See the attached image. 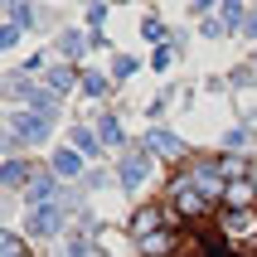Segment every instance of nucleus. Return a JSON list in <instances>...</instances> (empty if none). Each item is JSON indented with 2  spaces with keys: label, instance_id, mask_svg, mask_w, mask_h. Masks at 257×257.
I'll return each mask as SVG.
<instances>
[{
  "label": "nucleus",
  "instance_id": "nucleus-1",
  "mask_svg": "<svg viewBox=\"0 0 257 257\" xmlns=\"http://www.w3.org/2000/svg\"><path fill=\"white\" fill-rule=\"evenodd\" d=\"M209 204L204 214H175V209H141L136 238L146 257H257V204L223 199V170L218 160L194 165Z\"/></svg>",
  "mask_w": 257,
  "mask_h": 257
},
{
  "label": "nucleus",
  "instance_id": "nucleus-2",
  "mask_svg": "<svg viewBox=\"0 0 257 257\" xmlns=\"http://www.w3.org/2000/svg\"><path fill=\"white\" fill-rule=\"evenodd\" d=\"M151 146H156V151H165V156H180V151H185L170 131H151Z\"/></svg>",
  "mask_w": 257,
  "mask_h": 257
},
{
  "label": "nucleus",
  "instance_id": "nucleus-3",
  "mask_svg": "<svg viewBox=\"0 0 257 257\" xmlns=\"http://www.w3.org/2000/svg\"><path fill=\"white\" fill-rule=\"evenodd\" d=\"M15 131H25V136H44L49 121H44V116H15Z\"/></svg>",
  "mask_w": 257,
  "mask_h": 257
},
{
  "label": "nucleus",
  "instance_id": "nucleus-4",
  "mask_svg": "<svg viewBox=\"0 0 257 257\" xmlns=\"http://www.w3.org/2000/svg\"><path fill=\"white\" fill-rule=\"evenodd\" d=\"M83 49H87V34L68 29V34H63V54H83Z\"/></svg>",
  "mask_w": 257,
  "mask_h": 257
},
{
  "label": "nucleus",
  "instance_id": "nucleus-5",
  "mask_svg": "<svg viewBox=\"0 0 257 257\" xmlns=\"http://www.w3.org/2000/svg\"><path fill=\"white\" fill-rule=\"evenodd\" d=\"M83 87L92 97H102V92H107V78H102V73H83Z\"/></svg>",
  "mask_w": 257,
  "mask_h": 257
},
{
  "label": "nucleus",
  "instance_id": "nucleus-6",
  "mask_svg": "<svg viewBox=\"0 0 257 257\" xmlns=\"http://www.w3.org/2000/svg\"><path fill=\"white\" fill-rule=\"evenodd\" d=\"M34 15H29V5L25 0H10V25H29Z\"/></svg>",
  "mask_w": 257,
  "mask_h": 257
},
{
  "label": "nucleus",
  "instance_id": "nucleus-7",
  "mask_svg": "<svg viewBox=\"0 0 257 257\" xmlns=\"http://www.w3.org/2000/svg\"><path fill=\"white\" fill-rule=\"evenodd\" d=\"M68 83H73L68 68H54V73H49V87H54V92H68Z\"/></svg>",
  "mask_w": 257,
  "mask_h": 257
},
{
  "label": "nucleus",
  "instance_id": "nucleus-8",
  "mask_svg": "<svg viewBox=\"0 0 257 257\" xmlns=\"http://www.w3.org/2000/svg\"><path fill=\"white\" fill-rule=\"evenodd\" d=\"M15 44H20V25H5L0 29V49H15Z\"/></svg>",
  "mask_w": 257,
  "mask_h": 257
},
{
  "label": "nucleus",
  "instance_id": "nucleus-9",
  "mask_svg": "<svg viewBox=\"0 0 257 257\" xmlns=\"http://www.w3.org/2000/svg\"><path fill=\"white\" fill-rule=\"evenodd\" d=\"M238 20H243V5L228 0V5H223V25H238Z\"/></svg>",
  "mask_w": 257,
  "mask_h": 257
},
{
  "label": "nucleus",
  "instance_id": "nucleus-10",
  "mask_svg": "<svg viewBox=\"0 0 257 257\" xmlns=\"http://www.w3.org/2000/svg\"><path fill=\"white\" fill-rule=\"evenodd\" d=\"M146 39H151V44L165 39V25H160V20H146Z\"/></svg>",
  "mask_w": 257,
  "mask_h": 257
},
{
  "label": "nucleus",
  "instance_id": "nucleus-11",
  "mask_svg": "<svg viewBox=\"0 0 257 257\" xmlns=\"http://www.w3.org/2000/svg\"><path fill=\"white\" fill-rule=\"evenodd\" d=\"M252 68H257V54H252Z\"/></svg>",
  "mask_w": 257,
  "mask_h": 257
},
{
  "label": "nucleus",
  "instance_id": "nucleus-12",
  "mask_svg": "<svg viewBox=\"0 0 257 257\" xmlns=\"http://www.w3.org/2000/svg\"><path fill=\"white\" fill-rule=\"evenodd\" d=\"M92 5H97V0H92Z\"/></svg>",
  "mask_w": 257,
  "mask_h": 257
}]
</instances>
